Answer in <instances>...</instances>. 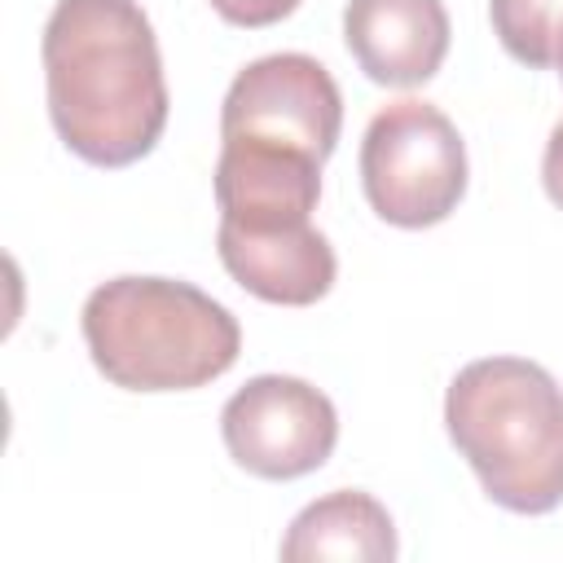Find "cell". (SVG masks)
I'll return each instance as SVG.
<instances>
[{"instance_id":"cell-12","label":"cell","mask_w":563,"mask_h":563,"mask_svg":"<svg viewBox=\"0 0 563 563\" xmlns=\"http://www.w3.org/2000/svg\"><path fill=\"white\" fill-rule=\"evenodd\" d=\"M211 9L233 26H273L299 9V0H211Z\"/></svg>"},{"instance_id":"cell-13","label":"cell","mask_w":563,"mask_h":563,"mask_svg":"<svg viewBox=\"0 0 563 563\" xmlns=\"http://www.w3.org/2000/svg\"><path fill=\"white\" fill-rule=\"evenodd\" d=\"M541 185L550 194V202L563 211V119L554 123L550 141H545V158H541Z\"/></svg>"},{"instance_id":"cell-7","label":"cell","mask_w":563,"mask_h":563,"mask_svg":"<svg viewBox=\"0 0 563 563\" xmlns=\"http://www.w3.org/2000/svg\"><path fill=\"white\" fill-rule=\"evenodd\" d=\"M321 198V158L255 141V136H220L216 158V202L220 220L246 229L303 224Z\"/></svg>"},{"instance_id":"cell-8","label":"cell","mask_w":563,"mask_h":563,"mask_svg":"<svg viewBox=\"0 0 563 563\" xmlns=\"http://www.w3.org/2000/svg\"><path fill=\"white\" fill-rule=\"evenodd\" d=\"M216 251L224 273L251 290L264 303H286V308H308L330 295L339 260L334 246L312 220L303 224H273V229H246L220 220L216 229Z\"/></svg>"},{"instance_id":"cell-2","label":"cell","mask_w":563,"mask_h":563,"mask_svg":"<svg viewBox=\"0 0 563 563\" xmlns=\"http://www.w3.org/2000/svg\"><path fill=\"white\" fill-rule=\"evenodd\" d=\"M444 427L484 493L515 515L563 506V387L528 356H479L444 391Z\"/></svg>"},{"instance_id":"cell-4","label":"cell","mask_w":563,"mask_h":563,"mask_svg":"<svg viewBox=\"0 0 563 563\" xmlns=\"http://www.w3.org/2000/svg\"><path fill=\"white\" fill-rule=\"evenodd\" d=\"M361 185L378 220L396 229H431L449 220L466 194V145L431 101L383 106L361 141Z\"/></svg>"},{"instance_id":"cell-10","label":"cell","mask_w":563,"mask_h":563,"mask_svg":"<svg viewBox=\"0 0 563 563\" xmlns=\"http://www.w3.org/2000/svg\"><path fill=\"white\" fill-rule=\"evenodd\" d=\"M286 563H387L396 559V523L387 506L361 488H334L317 501H308L286 537H282Z\"/></svg>"},{"instance_id":"cell-9","label":"cell","mask_w":563,"mask_h":563,"mask_svg":"<svg viewBox=\"0 0 563 563\" xmlns=\"http://www.w3.org/2000/svg\"><path fill=\"white\" fill-rule=\"evenodd\" d=\"M449 13L440 0H347L343 44L383 88L427 84L449 53Z\"/></svg>"},{"instance_id":"cell-3","label":"cell","mask_w":563,"mask_h":563,"mask_svg":"<svg viewBox=\"0 0 563 563\" xmlns=\"http://www.w3.org/2000/svg\"><path fill=\"white\" fill-rule=\"evenodd\" d=\"M84 343L123 391H194L233 369L238 317L176 277H110L84 303Z\"/></svg>"},{"instance_id":"cell-11","label":"cell","mask_w":563,"mask_h":563,"mask_svg":"<svg viewBox=\"0 0 563 563\" xmlns=\"http://www.w3.org/2000/svg\"><path fill=\"white\" fill-rule=\"evenodd\" d=\"M501 48L523 66H554L563 40V0H488Z\"/></svg>"},{"instance_id":"cell-1","label":"cell","mask_w":563,"mask_h":563,"mask_svg":"<svg viewBox=\"0 0 563 563\" xmlns=\"http://www.w3.org/2000/svg\"><path fill=\"white\" fill-rule=\"evenodd\" d=\"M40 57L48 119L70 154L92 167H128L158 145L172 97L136 0H57Z\"/></svg>"},{"instance_id":"cell-5","label":"cell","mask_w":563,"mask_h":563,"mask_svg":"<svg viewBox=\"0 0 563 563\" xmlns=\"http://www.w3.org/2000/svg\"><path fill=\"white\" fill-rule=\"evenodd\" d=\"M229 457L260 479H299L334 453L339 413L330 396L295 374H260L220 409Z\"/></svg>"},{"instance_id":"cell-14","label":"cell","mask_w":563,"mask_h":563,"mask_svg":"<svg viewBox=\"0 0 563 563\" xmlns=\"http://www.w3.org/2000/svg\"><path fill=\"white\" fill-rule=\"evenodd\" d=\"M554 66H559V75H563V40H559V57H554Z\"/></svg>"},{"instance_id":"cell-6","label":"cell","mask_w":563,"mask_h":563,"mask_svg":"<svg viewBox=\"0 0 563 563\" xmlns=\"http://www.w3.org/2000/svg\"><path fill=\"white\" fill-rule=\"evenodd\" d=\"M343 132V92L308 53H268L242 66L220 106V136H255L330 158Z\"/></svg>"}]
</instances>
